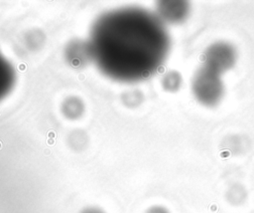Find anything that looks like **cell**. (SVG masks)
Segmentation results:
<instances>
[{
    "instance_id": "cell-1",
    "label": "cell",
    "mask_w": 254,
    "mask_h": 213,
    "mask_svg": "<svg viewBox=\"0 0 254 213\" xmlns=\"http://www.w3.org/2000/svg\"><path fill=\"white\" fill-rule=\"evenodd\" d=\"M88 44L92 59L107 77L137 82L163 65L171 42L157 15L140 8H124L98 18Z\"/></svg>"
},
{
    "instance_id": "cell-2",
    "label": "cell",
    "mask_w": 254,
    "mask_h": 213,
    "mask_svg": "<svg viewBox=\"0 0 254 213\" xmlns=\"http://www.w3.org/2000/svg\"><path fill=\"white\" fill-rule=\"evenodd\" d=\"M191 90L195 99L204 106H215L223 97L224 87L220 75L200 67L194 74Z\"/></svg>"
},
{
    "instance_id": "cell-3",
    "label": "cell",
    "mask_w": 254,
    "mask_h": 213,
    "mask_svg": "<svg viewBox=\"0 0 254 213\" xmlns=\"http://www.w3.org/2000/svg\"><path fill=\"white\" fill-rule=\"evenodd\" d=\"M236 58V50L232 45L217 42L210 45L203 53L202 67L220 75L234 66Z\"/></svg>"
},
{
    "instance_id": "cell-4",
    "label": "cell",
    "mask_w": 254,
    "mask_h": 213,
    "mask_svg": "<svg viewBox=\"0 0 254 213\" xmlns=\"http://www.w3.org/2000/svg\"><path fill=\"white\" fill-rule=\"evenodd\" d=\"M189 11L190 5L186 1H161L157 5V16L163 22H182L188 16Z\"/></svg>"
},
{
    "instance_id": "cell-5",
    "label": "cell",
    "mask_w": 254,
    "mask_h": 213,
    "mask_svg": "<svg viewBox=\"0 0 254 213\" xmlns=\"http://www.w3.org/2000/svg\"><path fill=\"white\" fill-rule=\"evenodd\" d=\"M65 59L74 68L84 66L92 59L89 44L80 40H73L66 46Z\"/></svg>"
},
{
    "instance_id": "cell-6",
    "label": "cell",
    "mask_w": 254,
    "mask_h": 213,
    "mask_svg": "<svg viewBox=\"0 0 254 213\" xmlns=\"http://www.w3.org/2000/svg\"><path fill=\"white\" fill-rule=\"evenodd\" d=\"M15 74L11 64L0 53V100L5 98L13 88Z\"/></svg>"
},
{
    "instance_id": "cell-7",
    "label": "cell",
    "mask_w": 254,
    "mask_h": 213,
    "mask_svg": "<svg viewBox=\"0 0 254 213\" xmlns=\"http://www.w3.org/2000/svg\"><path fill=\"white\" fill-rule=\"evenodd\" d=\"M63 114L68 119H77L84 112V104L81 99L75 96L66 98L61 106Z\"/></svg>"
},
{
    "instance_id": "cell-8",
    "label": "cell",
    "mask_w": 254,
    "mask_h": 213,
    "mask_svg": "<svg viewBox=\"0 0 254 213\" xmlns=\"http://www.w3.org/2000/svg\"><path fill=\"white\" fill-rule=\"evenodd\" d=\"M87 141H88V137H87L85 131H83L81 129L72 130L67 137L68 145L74 150L84 149L87 144Z\"/></svg>"
},
{
    "instance_id": "cell-9",
    "label": "cell",
    "mask_w": 254,
    "mask_h": 213,
    "mask_svg": "<svg viewBox=\"0 0 254 213\" xmlns=\"http://www.w3.org/2000/svg\"><path fill=\"white\" fill-rule=\"evenodd\" d=\"M182 84L181 75L175 71L168 72L162 80V85L166 91L176 92Z\"/></svg>"
},
{
    "instance_id": "cell-10",
    "label": "cell",
    "mask_w": 254,
    "mask_h": 213,
    "mask_svg": "<svg viewBox=\"0 0 254 213\" xmlns=\"http://www.w3.org/2000/svg\"><path fill=\"white\" fill-rule=\"evenodd\" d=\"M143 96L139 91H130L122 95V103L128 107H135L141 104Z\"/></svg>"
},
{
    "instance_id": "cell-11",
    "label": "cell",
    "mask_w": 254,
    "mask_h": 213,
    "mask_svg": "<svg viewBox=\"0 0 254 213\" xmlns=\"http://www.w3.org/2000/svg\"><path fill=\"white\" fill-rule=\"evenodd\" d=\"M146 213H169V211L162 206H153L149 208Z\"/></svg>"
},
{
    "instance_id": "cell-12",
    "label": "cell",
    "mask_w": 254,
    "mask_h": 213,
    "mask_svg": "<svg viewBox=\"0 0 254 213\" xmlns=\"http://www.w3.org/2000/svg\"><path fill=\"white\" fill-rule=\"evenodd\" d=\"M80 213H105V212L98 207H86Z\"/></svg>"
}]
</instances>
